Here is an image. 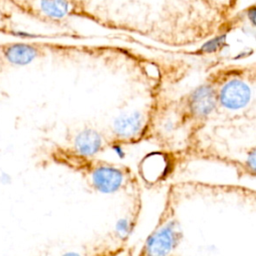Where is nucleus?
I'll return each instance as SVG.
<instances>
[{"mask_svg":"<svg viewBox=\"0 0 256 256\" xmlns=\"http://www.w3.org/2000/svg\"><path fill=\"white\" fill-rule=\"evenodd\" d=\"M51 160L80 175L86 185L102 194H115L133 190L137 177L132 169L123 164L76 153L68 146L55 144L50 150Z\"/></svg>","mask_w":256,"mask_h":256,"instance_id":"1","label":"nucleus"},{"mask_svg":"<svg viewBox=\"0 0 256 256\" xmlns=\"http://www.w3.org/2000/svg\"><path fill=\"white\" fill-rule=\"evenodd\" d=\"M215 92L217 110L237 113L254 101L256 85L255 63L225 64L206 76Z\"/></svg>","mask_w":256,"mask_h":256,"instance_id":"2","label":"nucleus"},{"mask_svg":"<svg viewBox=\"0 0 256 256\" xmlns=\"http://www.w3.org/2000/svg\"><path fill=\"white\" fill-rule=\"evenodd\" d=\"M176 128H183L189 136H193L205 126L209 118L217 111L214 88L206 77L172 104Z\"/></svg>","mask_w":256,"mask_h":256,"instance_id":"3","label":"nucleus"},{"mask_svg":"<svg viewBox=\"0 0 256 256\" xmlns=\"http://www.w3.org/2000/svg\"><path fill=\"white\" fill-rule=\"evenodd\" d=\"M183 238L184 233L176 208L169 197L138 256H175Z\"/></svg>","mask_w":256,"mask_h":256,"instance_id":"4","label":"nucleus"},{"mask_svg":"<svg viewBox=\"0 0 256 256\" xmlns=\"http://www.w3.org/2000/svg\"><path fill=\"white\" fill-rule=\"evenodd\" d=\"M22 7L32 17L55 26L76 18H93L86 0H22Z\"/></svg>","mask_w":256,"mask_h":256,"instance_id":"5","label":"nucleus"},{"mask_svg":"<svg viewBox=\"0 0 256 256\" xmlns=\"http://www.w3.org/2000/svg\"><path fill=\"white\" fill-rule=\"evenodd\" d=\"M154 116L152 108L119 116L113 122L110 134L106 135L110 145L131 144L142 140L152 128Z\"/></svg>","mask_w":256,"mask_h":256,"instance_id":"6","label":"nucleus"},{"mask_svg":"<svg viewBox=\"0 0 256 256\" xmlns=\"http://www.w3.org/2000/svg\"><path fill=\"white\" fill-rule=\"evenodd\" d=\"M68 147L85 156H97L110 147L107 136L91 127L80 128L68 138Z\"/></svg>","mask_w":256,"mask_h":256,"instance_id":"7","label":"nucleus"},{"mask_svg":"<svg viewBox=\"0 0 256 256\" xmlns=\"http://www.w3.org/2000/svg\"><path fill=\"white\" fill-rule=\"evenodd\" d=\"M4 56L10 64L25 66L37 58V51L34 43H11L5 46Z\"/></svg>","mask_w":256,"mask_h":256,"instance_id":"8","label":"nucleus"},{"mask_svg":"<svg viewBox=\"0 0 256 256\" xmlns=\"http://www.w3.org/2000/svg\"><path fill=\"white\" fill-rule=\"evenodd\" d=\"M238 1L239 0H200L207 9L214 11L223 22L232 16Z\"/></svg>","mask_w":256,"mask_h":256,"instance_id":"9","label":"nucleus"},{"mask_svg":"<svg viewBox=\"0 0 256 256\" xmlns=\"http://www.w3.org/2000/svg\"><path fill=\"white\" fill-rule=\"evenodd\" d=\"M112 253L109 249L107 248H95L93 250H90L86 253H81V252H66L61 256H110Z\"/></svg>","mask_w":256,"mask_h":256,"instance_id":"10","label":"nucleus"}]
</instances>
